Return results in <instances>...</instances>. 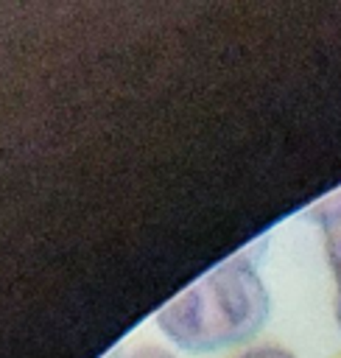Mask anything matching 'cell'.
Instances as JSON below:
<instances>
[{"label": "cell", "mask_w": 341, "mask_h": 358, "mask_svg": "<svg viewBox=\"0 0 341 358\" xmlns=\"http://www.w3.org/2000/svg\"><path fill=\"white\" fill-rule=\"evenodd\" d=\"M238 358H296V355L288 352L285 347H277V344H257V347L243 350Z\"/></svg>", "instance_id": "3957f363"}, {"label": "cell", "mask_w": 341, "mask_h": 358, "mask_svg": "<svg viewBox=\"0 0 341 358\" xmlns=\"http://www.w3.org/2000/svg\"><path fill=\"white\" fill-rule=\"evenodd\" d=\"M271 310L268 288L243 255L201 274L157 313L159 333L179 350L215 352L254 338Z\"/></svg>", "instance_id": "6da1fadb"}, {"label": "cell", "mask_w": 341, "mask_h": 358, "mask_svg": "<svg viewBox=\"0 0 341 358\" xmlns=\"http://www.w3.org/2000/svg\"><path fill=\"white\" fill-rule=\"evenodd\" d=\"M126 358H176L170 350H165V347H159V344H140V347H134Z\"/></svg>", "instance_id": "277c9868"}, {"label": "cell", "mask_w": 341, "mask_h": 358, "mask_svg": "<svg viewBox=\"0 0 341 358\" xmlns=\"http://www.w3.org/2000/svg\"><path fill=\"white\" fill-rule=\"evenodd\" d=\"M321 241H324V255L335 282V322L341 327V232H327L321 235Z\"/></svg>", "instance_id": "7a4b0ae2"}]
</instances>
